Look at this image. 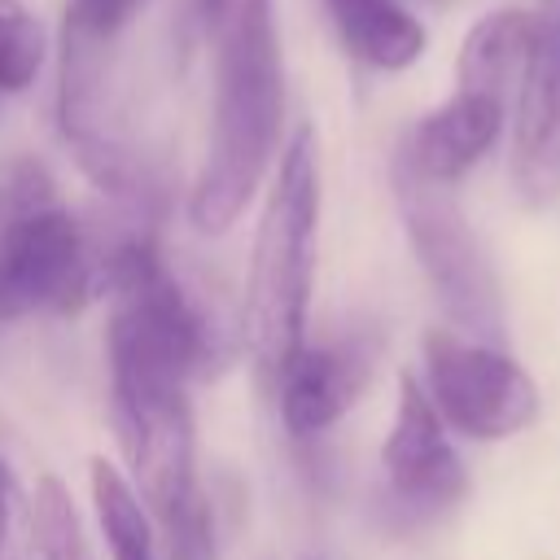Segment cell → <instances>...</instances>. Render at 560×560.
I'll use <instances>...</instances> for the list:
<instances>
[{
    "label": "cell",
    "instance_id": "cell-5",
    "mask_svg": "<svg viewBox=\"0 0 560 560\" xmlns=\"http://www.w3.org/2000/svg\"><path fill=\"white\" fill-rule=\"evenodd\" d=\"M394 197H398V214H402L407 241L416 249V262L424 267L446 315L464 332L499 346V337H503L499 280H494V267H490L472 223L464 219L459 201L451 197V184L420 175L398 153L394 158Z\"/></svg>",
    "mask_w": 560,
    "mask_h": 560
},
{
    "label": "cell",
    "instance_id": "cell-8",
    "mask_svg": "<svg viewBox=\"0 0 560 560\" xmlns=\"http://www.w3.org/2000/svg\"><path fill=\"white\" fill-rule=\"evenodd\" d=\"M381 468L389 494L420 516L459 503L468 490V472L446 438V420L438 416L429 389L411 372L398 376V402L394 424L381 442Z\"/></svg>",
    "mask_w": 560,
    "mask_h": 560
},
{
    "label": "cell",
    "instance_id": "cell-16",
    "mask_svg": "<svg viewBox=\"0 0 560 560\" xmlns=\"http://www.w3.org/2000/svg\"><path fill=\"white\" fill-rule=\"evenodd\" d=\"M149 0H66L61 31L88 35V39H122L127 26L144 13Z\"/></svg>",
    "mask_w": 560,
    "mask_h": 560
},
{
    "label": "cell",
    "instance_id": "cell-14",
    "mask_svg": "<svg viewBox=\"0 0 560 560\" xmlns=\"http://www.w3.org/2000/svg\"><path fill=\"white\" fill-rule=\"evenodd\" d=\"M31 542L39 560H96L70 490L57 477H39L31 499Z\"/></svg>",
    "mask_w": 560,
    "mask_h": 560
},
{
    "label": "cell",
    "instance_id": "cell-12",
    "mask_svg": "<svg viewBox=\"0 0 560 560\" xmlns=\"http://www.w3.org/2000/svg\"><path fill=\"white\" fill-rule=\"evenodd\" d=\"M88 486H92V512L105 534L109 560H171L162 525L153 521L149 503L140 499V490L118 464L96 455L88 464Z\"/></svg>",
    "mask_w": 560,
    "mask_h": 560
},
{
    "label": "cell",
    "instance_id": "cell-6",
    "mask_svg": "<svg viewBox=\"0 0 560 560\" xmlns=\"http://www.w3.org/2000/svg\"><path fill=\"white\" fill-rule=\"evenodd\" d=\"M424 389L446 429L477 442H499L529 429L542 407L534 376L512 354L455 328L424 332Z\"/></svg>",
    "mask_w": 560,
    "mask_h": 560
},
{
    "label": "cell",
    "instance_id": "cell-10",
    "mask_svg": "<svg viewBox=\"0 0 560 560\" xmlns=\"http://www.w3.org/2000/svg\"><path fill=\"white\" fill-rule=\"evenodd\" d=\"M503 122H508V96L455 83V92L407 131L398 153L420 175L438 184H459L499 144Z\"/></svg>",
    "mask_w": 560,
    "mask_h": 560
},
{
    "label": "cell",
    "instance_id": "cell-11",
    "mask_svg": "<svg viewBox=\"0 0 560 560\" xmlns=\"http://www.w3.org/2000/svg\"><path fill=\"white\" fill-rule=\"evenodd\" d=\"M341 48L368 70H407L424 57V26L402 0H324Z\"/></svg>",
    "mask_w": 560,
    "mask_h": 560
},
{
    "label": "cell",
    "instance_id": "cell-15",
    "mask_svg": "<svg viewBox=\"0 0 560 560\" xmlns=\"http://www.w3.org/2000/svg\"><path fill=\"white\" fill-rule=\"evenodd\" d=\"M48 57L44 22L22 0H0V96L26 92Z\"/></svg>",
    "mask_w": 560,
    "mask_h": 560
},
{
    "label": "cell",
    "instance_id": "cell-2",
    "mask_svg": "<svg viewBox=\"0 0 560 560\" xmlns=\"http://www.w3.org/2000/svg\"><path fill=\"white\" fill-rule=\"evenodd\" d=\"M319 236V153L311 127H298L276 153L267 201L254 228L245 276V350L258 381L271 389L306 341L311 276Z\"/></svg>",
    "mask_w": 560,
    "mask_h": 560
},
{
    "label": "cell",
    "instance_id": "cell-13",
    "mask_svg": "<svg viewBox=\"0 0 560 560\" xmlns=\"http://www.w3.org/2000/svg\"><path fill=\"white\" fill-rule=\"evenodd\" d=\"M529 31H534V13L525 9H490L486 18H477L459 44L455 83L512 96L529 48Z\"/></svg>",
    "mask_w": 560,
    "mask_h": 560
},
{
    "label": "cell",
    "instance_id": "cell-17",
    "mask_svg": "<svg viewBox=\"0 0 560 560\" xmlns=\"http://www.w3.org/2000/svg\"><path fill=\"white\" fill-rule=\"evenodd\" d=\"M13 503H22V490H18L13 472H9V464L0 459V512H9Z\"/></svg>",
    "mask_w": 560,
    "mask_h": 560
},
{
    "label": "cell",
    "instance_id": "cell-3",
    "mask_svg": "<svg viewBox=\"0 0 560 560\" xmlns=\"http://www.w3.org/2000/svg\"><path fill=\"white\" fill-rule=\"evenodd\" d=\"M109 398L114 429L127 451V477L162 525L171 560H210L188 381L153 363L109 354Z\"/></svg>",
    "mask_w": 560,
    "mask_h": 560
},
{
    "label": "cell",
    "instance_id": "cell-1",
    "mask_svg": "<svg viewBox=\"0 0 560 560\" xmlns=\"http://www.w3.org/2000/svg\"><path fill=\"white\" fill-rule=\"evenodd\" d=\"M214 66L206 153L188 188V223L201 236L236 228L280 153L284 66L271 0H192Z\"/></svg>",
    "mask_w": 560,
    "mask_h": 560
},
{
    "label": "cell",
    "instance_id": "cell-7",
    "mask_svg": "<svg viewBox=\"0 0 560 560\" xmlns=\"http://www.w3.org/2000/svg\"><path fill=\"white\" fill-rule=\"evenodd\" d=\"M512 184L521 201L560 197V0H538L512 92Z\"/></svg>",
    "mask_w": 560,
    "mask_h": 560
},
{
    "label": "cell",
    "instance_id": "cell-9",
    "mask_svg": "<svg viewBox=\"0 0 560 560\" xmlns=\"http://www.w3.org/2000/svg\"><path fill=\"white\" fill-rule=\"evenodd\" d=\"M372 341L363 337H337V341H302V350L280 372L276 402L280 420L293 438H319L328 433L368 389L372 381Z\"/></svg>",
    "mask_w": 560,
    "mask_h": 560
},
{
    "label": "cell",
    "instance_id": "cell-4",
    "mask_svg": "<svg viewBox=\"0 0 560 560\" xmlns=\"http://www.w3.org/2000/svg\"><path fill=\"white\" fill-rule=\"evenodd\" d=\"M101 298V254L39 166H18L0 192V319L70 315Z\"/></svg>",
    "mask_w": 560,
    "mask_h": 560
}]
</instances>
